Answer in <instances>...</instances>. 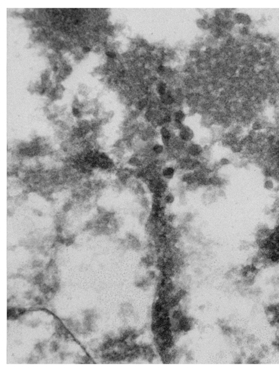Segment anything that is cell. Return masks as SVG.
<instances>
[{"label":"cell","mask_w":279,"mask_h":372,"mask_svg":"<svg viewBox=\"0 0 279 372\" xmlns=\"http://www.w3.org/2000/svg\"><path fill=\"white\" fill-rule=\"evenodd\" d=\"M106 54H107V56H108L109 57H111V58H115V57H116V54H115L114 53L111 52H108L106 53Z\"/></svg>","instance_id":"obj_14"},{"label":"cell","mask_w":279,"mask_h":372,"mask_svg":"<svg viewBox=\"0 0 279 372\" xmlns=\"http://www.w3.org/2000/svg\"><path fill=\"white\" fill-rule=\"evenodd\" d=\"M230 164V160L227 158L222 159L219 162V165H221V166H225V165H228Z\"/></svg>","instance_id":"obj_12"},{"label":"cell","mask_w":279,"mask_h":372,"mask_svg":"<svg viewBox=\"0 0 279 372\" xmlns=\"http://www.w3.org/2000/svg\"><path fill=\"white\" fill-rule=\"evenodd\" d=\"M177 171L176 165L172 164L163 165L160 171V175L163 179L169 182L174 178L177 173Z\"/></svg>","instance_id":"obj_1"},{"label":"cell","mask_w":279,"mask_h":372,"mask_svg":"<svg viewBox=\"0 0 279 372\" xmlns=\"http://www.w3.org/2000/svg\"><path fill=\"white\" fill-rule=\"evenodd\" d=\"M275 183H276L275 181L272 178H266V180L264 182V184H263V187L267 190H274L277 186L275 185Z\"/></svg>","instance_id":"obj_7"},{"label":"cell","mask_w":279,"mask_h":372,"mask_svg":"<svg viewBox=\"0 0 279 372\" xmlns=\"http://www.w3.org/2000/svg\"><path fill=\"white\" fill-rule=\"evenodd\" d=\"M83 51L84 53H85L89 52L90 51V48H89V47H84V48H83Z\"/></svg>","instance_id":"obj_16"},{"label":"cell","mask_w":279,"mask_h":372,"mask_svg":"<svg viewBox=\"0 0 279 372\" xmlns=\"http://www.w3.org/2000/svg\"><path fill=\"white\" fill-rule=\"evenodd\" d=\"M166 87L164 84L162 83L160 84L158 87V92L159 93V94H160L161 96H163L165 94V90H166Z\"/></svg>","instance_id":"obj_10"},{"label":"cell","mask_w":279,"mask_h":372,"mask_svg":"<svg viewBox=\"0 0 279 372\" xmlns=\"http://www.w3.org/2000/svg\"><path fill=\"white\" fill-rule=\"evenodd\" d=\"M194 218V216L191 212L186 213L183 216V218H181V221H182L181 223L189 225V223H192V221H193Z\"/></svg>","instance_id":"obj_8"},{"label":"cell","mask_w":279,"mask_h":372,"mask_svg":"<svg viewBox=\"0 0 279 372\" xmlns=\"http://www.w3.org/2000/svg\"><path fill=\"white\" fill-rule=\"evenodd\" d=\"M57 67H54V71H57Z\"/></svg>","instance_id":"obj_19"},{"label":"cell","mask_w":279,"mask_h":372,"mask_svg":"<svg viewBox=\"0 0 279 372\" xmlns=\"http://www.w3.org/2000/svg\"><path fill=\"white\" fill-rule=\"evenodd\" d=\"M32 296V294L30 293V292H28L26 293H25V298L28 299V300H30L31 297Z\"/></svg>","instance_id":"obj_15"},{"label":"cell","mask_w":279,"mask_h":372,"mask_svg":"<svg viewBox=\"0 0 279 372\" xmlns=\"http://www.w3.org/2000/svg\"><path fill=\"white\" fill-rule=\"evenodd\" d=\"M178 138L184 143H189L194 138V133L189 127L183 126L180 129Z\"/></svg>","instance_id":"obj_2"},{"label":"cell","mask_w":279,"mask_h":372,"mask_svg":"<svg viewBox=\"0 0 279 372\" xmlns=\"http://www.w3.org/2000/svg\"><path fill=\"white\" fill-rule=\"evenodd\" d=\"M185 117L184 113L182 111H178L175 114V122H181Z\"/></svg>","instance_id":"obj_9"},{"label":"cell","mask_w":279,"mask_h":372,"mask_svg":"<svg viewBox=\"0 0 279 372\" xmlns=\"http://www.w3.org/2000/svg\"><path fill=\"white\" fill-rule=\"evenodd\" d=\"M166 147L162 143H154L151 147V153L155 156H159L163 154Z\"/></svg>","instance_id":"obj_5"},{"label":"cell","mask_w":279,"mask_h":372,"mask_svg":"<svg viewBox=\"0 0 279 372\" xmlns=\"http://www.w3.org/2000/svg\"><path fill=\"white\" fill-rule=\"evenodd\" d=\"M59 348L58 347V344L57 343V342H53L51 343L50 345V351L51 352H55L57 351V349Z\"/></svg>","instance_id":"obj_11"},{"label":"cell","mask_w":279,"mask_h":372,"mask_svg":"<svg viewBox=\"0 0 279 372\" xmlns=\"http://www.w3.org/2000/svg\"><path fill=\"white\" fill-rule=\"evenodd\" d=\"M162 200L166 206L172 205L174 203L175 201V194L172 193V192L168 191L162 197Z\"/></svg>","instance_id":"obj_6"},{"label":"cell","mask_w":279,"mask_h":372,"mask_svg":"<svg viewBox=\"0 0 279 372\" xmlns=\"http://www.w3.org/2000/svg\"><path fill=\"white\" fill-rule=\"evenodd\" d=\"M186 151L190 157L196 158L200 157L203 152L202 147L197 144H191L187 147Z\"/></svg>","instance_id":"obj_4"},{"label":"cell","mask_w":279,"mask_h":372,"mask_svg":"<svg viewBox=\"0 0 279 372\" xmlns=\"http://www.w3.org/2000/svg\"><path fill=\"white\" fill-rule=\"evenodd\" d=\"M73 113L75 115H77V114L79 113V111L76 108H73Z\"/></svg>","instance_id":"obj_17"},{"label":"cell","mask_w":279,"mask_h":372,"mask_svg":"<svg viewBox=\"0 0 279 372\" xmlns=\"http://www.w3.org/2000/svg\"><path fill=\"white\" fill-rule=\"evenodd\" d=\"M127 243L132 249H135L136 250H140L142 247V243L141 241L138 237L137 235L130 233L127 236Z\"/></svg>","instance_id":"obj_3"},{"label":"cell","mask_w":279,"mask_h":372,"mask_svg":"<svg viewBox=\"0 0 279 372\" xmlns=\"http://www.w3.org/2000/svg\"><path fill=\"white\" fill-rule=\"evenodd\" d=\"M277 221H278L279 223V213H278L277 215Z\"/></svg>","instance_id":"obj_18"},{"label":"cell","mask_w":279,"mask_h":372,"mask_svg":"<svg viewBox=\"0 0 279 372\" xmlns=\"http://www.w3.org/2000/svg\"><path fill=\"white\" fill-rule=\"evenodd\" d=\"M35 301L36 303L40 304V305L42 304L43 302V299L39 297H36L35 298Z\"/></svg>","instance_id":"obj_13"}]
</instances>
